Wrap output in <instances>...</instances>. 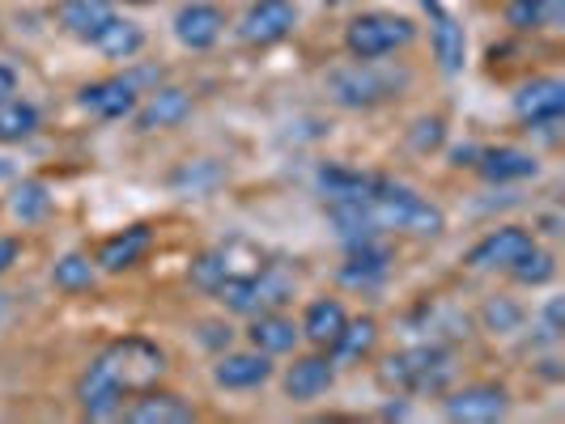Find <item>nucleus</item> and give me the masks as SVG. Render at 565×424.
Here are the masks:
<instances>
[{"label": "nucleus", "instance_id": "40", "mask_svg": "<svg viewBox=\"0 0 565 424\" xmlns=\"http://www.w3.org/2000/svg\"><path fill=\"white\" fill-rule=\"evenodd\" d=\"M141 4H145V0H141Z\"/></svg>", "mask_w": 565, "mask_h": 424}, {"label": "nucleus", "instance_id": "4", "mask_svg": "<svg viewBox=\"0 0 565 424\" xmlns=\"http://www.w3.org/2000/svg\"><path fill=\"white\" fill-rule=\"evenodd\" d=\"M98 366L111 373L115 382L124 391H149L162 382L167 373V352L145 336H128V339H115L111 348L98 357Z\"/></svg>", "mask_w": 565, "mask_h": 424}, {"label": "nucleus", "instance_id": "17", "mask_svg": "<svg viewBox=\"0 0 565 424\" xmlns=\"http://www.w3.org/2000/svg\"><path fill=\"white\" fill-rule=\"evenodd\" d=\"M472 166L481 170L489 183H519V178H536L540 162L527 149H514V144H498V149H481Z\"/></svg>", "mask_w": 565, "mask_h": 424}, {"label": "nucleus", "instance_id": "25", "mask_svg": "<svg viewBox=\"0 0 565 424\" xmlns=\"http://www.w3.org/2000/svg\"><path fill=\"white\" fill-rule=\"evenodd\" d=\"M89 43H94L107 59H132L145 47V30L137 26V22H128V18H119V13H115L111 22L98 30Z\"/></svg>", "mask_w": 565, "mask_h": 424}, {"label": "nucleus", "instance_id": "16", "mask_svg": "<svg viewBox=\"0 0 565 424\" xmlns=\"http://www.w3.org/2000/svg\"><path fill=\"white\" fill-rule=\"evenodd\" d=\"M149 247H153L149 226L124 229V233H115V238H107V242L98 247L94 268H98V272H128V268H137L145 254H149Z\"/></svg>", "mask_w": 565, "mask_h": 424}, {"label": "nucleus", "instance_id": "13", "mask_svg": "<svg viewBox=\"0 0 565 424\" xmlns=\"http://www.w3.org/2000/svg\"><path fill=\"white\" fill-rule=\"evenodd\" d=\"M77 403H82V412L89 421H111V416H119V407H124V387L94 361L82 373V382H77Z\"/></svg>", "mask_w": 565, "mask_h": 424}, {"label": "nucleus", "instance_id": "33", "mask_svg": "<svg viewBox=\"0 0 565 424\" xmlns=\"http://www.w3.org/2000/svg\"><path fill=\"white\" fill-rule=\"evenodd\" d=\"M47 208H52V196H47V187L34 183V178L13 192V217H18V221H39V217H47Z\"/></svg>", "mask_w": 565, "mask_h": 424}, {"label": "nucleus", "instance_id": "2", "mask_svg": "<svg viewBox=\"0 0 565 424\" xmlns=\"http://www.w3.org/2000/svg\"><path fill=\"white\" fill-rule=\"evenodd\" d=\"M366 208L379 229H399V233H413V238H438L447 229V217H443L438 204H429L413 187L392 183L383 174H374V183H370Z\"/></svg>", "mask_w": 565, "mask_h": 424}, {"label": "nucleus", "instance_id": "7", "mask_svg": "<svg viewBox=\"0 0 565 424\" xmlns=\"http://www.w3.org/2000/svg\"><path fill=\"white\" fill-rule=\"evenodd\" d=\"M294 22H298L294 0H255L252 9L243 13V22H238V39L247 47H273L294 30Z\"/></svg>", "mask_w": 565, "mask_h": 424}, {"label": "nucleus", "instance_id": "27", "mask_svg": "<svg viewBox=\"0 0 565 424\" xmlns=\"http://www.w3.org/2000/svg\"><path fill=\"white\" fill-rule=\"evenodd\" d=\"M374 344H379V323L374 318H349L337 344H332V361H362Z\"/></svg>", "mask_w": 565, "mask_h": 424}, {"label": "nucleus", "instance_id": "19", "mask_svg": "<svg viewBox=\"0 0 565 424\" xmlns=\"http://www.w3.org/2000/svg\"><path fill=\"white\" fill-rule=\"evenodd\" d=\"M387 263H392V254H387V247H379L374 238L349 242V259L340 268V281L349 284V289H370V284H379L387 276Z\"/></svg>", "mask_w": 565, "mask_h": 424}, {"label": "nucleus", "instance_id": "14", "mask_svg": "<svg viewBox=\"0 0 565 424\" xmlns=\"http://www.w3.org/2000/svg\"><path fill=\"white\" fill-rule=\"evenodd\" d=\"M425 13L434 18V56L443 64V73H463V59H468V39H463V26L455 22L451 13L443 9V0H422Z\"/></svg>", "mask_w": 565, "mask_h": 424}, {"label": "nucleus", "instance_id": "28", "mask_svg": "<svg viewBox=\"0 0 565 424\" xmlns=\"http://www.w3.org/2000/svg\"><path fill=\"white\" fill-rule=\"evenodd\" d=\"M507 22L514 30H540L562 22V0H510Z\"/></svg>", "mask_w": 565, "mask_h": 424}, {"label": "nucleus", "instance_id": "26", "mask_svg": "<svg viewBox=\"0 0 565 424\" xmlns=\"http://www.w3.org/2000/svg\"><path fill=\"white\" fill-rule=\"evenodd\" d=\"M374 174L349 166H323L319 170V192L328 196V204H344V199H366Z\"/></svg>", "mask_w": 565, "mask_h": 424}, {"label": "nucleus", "instance_id": "32", "mask_svg": "<svg viewBox=\"0 0 565 424\" xmlns=\"http://www.w3.org/2000/svg\"><path fill=\"white\" fill-rule=\"evenodd\" d=\"M94 276H98V268H94L85 254H64L56 268H52V281H56V289H64V293H82V289L94 284Z\"/></svg>", "mask_w": 565, "mask_h": 424}, {"label": "nucleus", "instance_id": "9", "mask_svg": "<svg viewBox=\"0 0 565 424\" xmlns=\"http://www.w3.org/2000/svg\"><path fill=\"white\" fill-rule=\"evenodd\" d=\"M507 403L510 399L502 387L477 382V387H463V391L443 399V412H447V421H459V424H489L507 416Z\"/></svg>", "mask_w": 565, "mask_h": 424}, {"label": "nucleus", "instance_id": "36", "mask_svg": "<svg viewBox=\"0 0 565 424\" xmlns=\"http://www.w3.org/2000/svg\"><path fill=\"white\" fill-rule=\"evenodd\" d=\"M18 94V73L9 64H0V102H9Z\"/></svg>", "mask_w": 565, "mask_h": 424}, {"label": "nucleus", "instance_id": "30", "mask_svg": "<svg viewBox=\"0 0 565 424\" xmlns=\"http://www.w3.org/2000/svg\"><path fill=\"white\" fill-rule=\"evenodd\" d=\"M34 128H39V107H30V102H18V98L0 102V144L26 141Z\"/></svg>", "mask_w": 565, "mask_h": 424}, {"label": "nucleus", "instance_id": "23", "mask_svg": "<svg viewBox=\"0 0 565 424\" xmlns=\"http://www.w3.org/2000/svg\"><path fill=\"white\" fill-rule=\"evenodd\" d=\"M247 336H252L255 352H264V357H281V352H294V344H298V336H302V327H294V318H285V314L264 311V314H255V323Z\"/></svg>", "mask_w": 565, "mask_h": 424}, {"label": "nucleus", "instance_id": "15", "mask_svg": "<svg viewBox=\"0 0 565 424\" xmlns=\"http://www.w3.org/2000/svg\"><path fill=\"white\" fill-rule=\"evenodd\" d=\"M82 107L94 119H124V115L137 111V85L128 81V77H107V81L85 85Z\"/></svg>", "mask_w": 565, "mask_h": 424}, {"label": "nucleus", "instance_id": "1", "mask_svg": "<svg viewBox=\"0 0 565 424\" xmlns=\"http://www.w3.org/2000/svg\"><path fill=\"white\" fill-rule=\"evenodd\" d=\"M451 378H455V357L438 339L399 348V352H392L379 366V387L392 391V395H438V391L451 387Z\"/></svg>", "mask_w": 565, "mask_h": 424}, {"label": "nucleus", "instance_id": "20", "mask_svg": "<svg viewBox=\"0 0 565 424\" xmlns=\"http://www.w3.org/2000/svg\"><path fill=\"white\" fill-rule=\"evenodd\" d=\"M115 18L111 0H60L56 4V22L64 34H73V39H94L98 30L107 26Z\"/></svg>", "mask_w": 565, "mask_h": 424}, {"label": "nucleus", "instance_id": "5", "mask_svg": "<svg viewBox=\"0 0 565 424\" xmlns=\"http://www.w3.org/2000/svg\"><path fill=\"white\" fill-rule=\"evenodd\" d=\"M399 85H408V73L379 68V59H353L349 68H337L328 77V89L340 107H379V102L396 98Z\"/></svg>", "mask_w": 565, "mask_h": 424}, {"label": "nucleus", "instance_id": "24", "mask_svg": "<svg viewBox=\"0 0 565 424\" xmlns=\"http://www.w3.org/2000/svg\"><path fill=\"white\" fill-rule=\"evenodd\" d=\"M344 323H349V314H344V306H340L337 297H319V302L307 306L302 336L311 339V344H319V348H332L337 336L344 331Z\"/></svg>", "mask_w": 565, "mask_h": 424}, {"label": "nucleus", "instance_id": "12", "mask_svg": "<svg viewBox=\"0 0 565 424\" xmlns=\"http://www.w3.org/2000/svg\"><path fill=\"white\" fill-rule=\"evenodd\" d=\"M332 382H337V361L323 357V352H307V357H298L294 366L285 369V395L294 399V403H311Z\"/></svg>", "mask_w": 565, "mask_h": 424}, {"label": "nucleus", "instance_id": "8", "mask_svg": "<svg viewBox=\"0 0 565 424\" xmlns=\"http://www.w3.org/2000/svg\"><path fill=\"white\" fill-rule=\"evenodd\" d=\"M536 247V238L527 233V229H519V226H502V229H493V233H484L481 242L472 247V251L463 254V263L472 268V272H507L514 259H523V254Z\"/></svg>", "mask_w": 565, "mask_h": 424}, {"label": "nucleus", "instance_id": "22", "mask_svg": "<svg viewBox=\"0 0 565 424\" xmlns=\"http://www.w3.org/2000/svg\"><path fill=\"white\" fill-rule=\"evenodd\" d=\"M128 421L132 424H192L196 421V412L183 403L179 395H170V391H145V399H137L132 407H128Z\"/></svg>", "mask_w": 565, "mask_h": 424}, {"label": "nucleus", "instance_id": "6", "mask_svg": "<svg viewBox=\"0 0 565 424\" xmlns=\"http://www.w3.org/2000/svg\"><path fill=\"white\" fill-rule=\"evenodd\" d=\"M268 263H264V251L247 242V238H230L222 247H213V251H204L192 263V284L200 289H217L222 281H234V276H259Z\"/></svg>", "mask_w": 565, "mask_h": 424}, {"label": "nucleus", "instance_id": "18", "mask_svg": "<svg viewBox=\"0 0 565 424\" xmlns=\"http://www.w3.org/2000/svg\"><path fill=\"white\" fill-rule=\"evenodd\" d=\"M273 378V366L264 352H226L217 366H213V382L226 387V391H255Z\"/></svg>", "mask_w": 565, "mask_h": 424}, {"label": "nucleus", "instance_id": "37", "mask_svg": "<svg viewBox=\"0 0 565 424\" xmlns=\"http://www.w3.org/2000/svg\"><path fill=\"white\" fill-rule=\"evenodd\" d=\"M489 323H498V318H502V327H514V323H519V311H514V306H507V302H502V306H489Z\"/></svg>", "mask_w": 565, "mask_h": 424}, {"label": "nucleus", "instance_id": "38", "mask_svg": "<svg viewBox=\"0 0 565 424\" xmlns=\"http://www.w3.org/2000/svg\"><path fill=\"white\" fill-rule=\"evenodd\" d=\"M0 318H4V293H0Z\"/></svg>", "mask_w": 565, "mask_h": 424}, {"label": "nucleus", "instance_id": "11", "mask_svg": "<svg viewBox=\"0 0 565 424\" xmlns=\"http://www.w3.org/2000/svg\"><path fill=\"white\" fill-rule=\"evenodd\" d=\"M226 30V13L217 4H204V0H192L174 13V39L192 52H209Z\"/></svg>", "mask_w": 565, "mask_h": 424}, {"label": "nucleus", "instance_id": "39", "mask_svg": "<svg viewBox=\"0 0 565 424\" xmlns=\"http://www.w3.org/2000/svg\"><path fill=\"white\" fill-rule=\"evenodd\" d=\"M0 174H4V166H0Z\"/></svg>", "mask_w": 565, "mask_h": 424}, {"label": "nucleus", "instance_id": "31", "mask_svg": "<svg viewBox=\"0 0 565 424\" xmlns=\"http://www.w3.org/2000/svg\"><path fill=\"white\" fill-rule=\"evenodd\" d=\"M507 272L519 284H532V289H536V284H548L553 276H557V263H553V254H548V251L532 247V251L523 254V259H514Z\"/></svg>", "mask_w": 565, "mask_h": 424}, {"label": "nucleus", "instance_id": "3", "mask_svg": "<svg viewBox=\"0 0 565 424\" xmlns=\"http://www.w3.org/2000/svg\"><path fill=\"white\" fill-rule=\"evenodd\" d=\"M417 39V22L404 18V13H387V9H374V13H358L349 30H344V47L353 59H383L396 56L399 47H408Z\"/></svg>", "mask_w": 565, "mask_h": 424}, {"label": "nucleus", "instance_id": "10", "mask_svg": "<svg viewBox=\"0 0 565 424\" xmlns=\"http://www.w3.org/2000/svg\"><path fill=\"white\" fill-rule=\"evenodd\" d=\"M565 111V81L557 77H536L514 94V115L532 128H557Z\"/></svg>", "mask_w": 565, "mask_h": 424}, {"label": "nucleus", "instance_id": "34", "mask_svg": "<svg viewBox=\"0 0 565 424\" xmlns=\"http://www.w3.org/2000/svg\"><path fill=\"white\" fill-rule=\"evenodd\" d=\"M544 336H562V302H548L544 306Z\"/></svg>", "mask_w": 565, "mask_h": 424}, {"label": "nucleus", "instance_id": "21", "mask_svg": "<svg viewBox=\"0 0 565 424\" xmlns=\"http://www.w3.org/2000/svg\"><path fill=\"white\" fill-rule=\"evenodd\" d=\"M137 128L141 132H162V128H179L192 115V98L183 89H158L145 107H137Z\"/></svg>", "mask_w": 565, "mask_h": 424}, {"label": "nucleus", "instance_id": "29", "mask_svg": "<svg viewBox=\"0 0 565 424\" xmlns=\"http://www.w3.org/2000/svg\"><path fill=\"white\" fill-rule=\"evenodd\" d=\"M217 302L226 306L230 314H259L264 302H259V276H234V281H222L217 289Z\"/></svg>", "mask_w": 565, "mask_h": 424}, {"label": "nucleus", "instance_id": "35", "mask_svg": "<svg viewBox=\"0 0 565 424\" xmlns=\"http://www.w3.org/2000/svg\"><path fill=\"white\" fill-rule=\"evenodd\" d=\"M18 254H22V242H18V238H0V272H9Z\"/></svg>", "mask_w": 565, "mask_h": 424}]
</instances>
